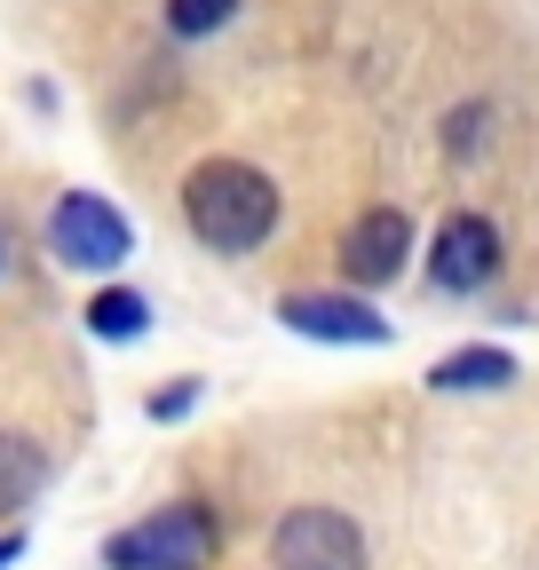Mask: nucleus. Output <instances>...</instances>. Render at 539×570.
I'll return each instance as SVG.
<instances>
[{"instance_id":"1","label":"nucleus","mask_w":539,"mask_h":570,"mask_svg":"<svg viewBox=\"0 0 539 570\" xmlns=\"http://www.w3.org/2000/svg\"><path fill=\"white\" fill-rule=\"evenodd\" d=\"M183 223L207 254H254L278 230V183L246 159H198L183 175Z\"/></svg>"},{"instance_id":"2","label":"nucleus","mask_w":539,"mask_h":570,"mask_svg":"<svg viewBox=\"0 0 539 570\" xmlns=\"http://www.w3.org/2000/svg\"><path fill=\"white\" fill-rule=\"evenodd\" d=\"M215 515L198 499H175V508L127 523L111 547H104V570H215Z\"/></svg>"},{"instance_id":"3","label":"nucleus","mask_w":539,"mask_h":570,"mask_svg":"<svg viewBox=\"0 0 539 570\" xmlns=\"http://www.w3.org/2000/svg\"><path fill=\"white\" fill-rule=\"evenodd\" d=\"M48 246L63 269H119L135 254V230H127V214L96 190H63L56 214H48Z\"/></svg>"},{"instance_id":"4","label":"nucleus","mask_w":539,"mask_h":570,"mask_svg":"<svg viewBox=\"0 0 539 570\" xmlns=\"http://www.w3.org/2000/svg\"><path fill=\"white\" fill-rule=\"evenodd\" d=\"M270 570H365V531L342 508H294L270 531Z\"/></svg>"},{"instance_id":"5","label":"nucleus","mask_w":539,"mask_h":570,"mask_svg":"<svg viewBox=\"0 0 539 570\" xmlns=\"http://www.w3.org/2000/svg\"><path fill=\"white\" fill-rule=\"evenodd\" d=\"M500 269V230L484 214H444L437 223V246H429V277L444 294H477V285Z\"/></svg>"},{"instance_id":"6","label":"nucleus","mask_w":539,"mask_h":570,"mask_svg":"<svg viewBox=\"0 0 539 570\" xmlns=\"http://www.w3.org/2000/svg\"><path fill=\"white\" fill-rule=\"evenodd\" d=\"M278 317H286V333H302V341H365V348L389 341V317H381L373 302H357V294H286Z\"/></svg>"},{"instance_id":"7","label":"nucleus","mask_w":539,"mask_h":570,"mask_svg":"<svg viewBox=\"0 0 539 570\" xmlns=\"http://www.w3.org/2000/svg\"><path fill=\"white\" fill-rule=\"evenodd\" d=\"M404 254H413V223H404L396 206H365L350 223V238H342V269L357 285H389L404 269Z\"/></svg>"},{"instance_id":"8","label":"nucleus","mask_w":539,"mask_h":570,"mask_svg":"<svg viewBox=\"0 0 539 570\" xmlns=\"http://www.w3.org/2000/svg\"><path fill=\"white\" fill-rule=\"evenodd\" d=\"M508 381H516V356L508 348H484V341L477 348H452L444 365L429 373V389H444V396H460V389H508Z\"/></svg>"},{"instance_id":"9","label":"nucleus","mask_w":539,"mask_h":570,"mask_svg":"<svg viewBox=\"0 0 539 570\" xmlns=\"http://www.w3.org/2000/svg\"><path fill=\"white\" fill-rule=\"evenodd\" d=\"M40 475H48L40 444H32V436H9V428H0V515H17L24 499L40 491Z\"/></svg>"},{"instance_id":"10","label":"nucleus","mask_w":539,"mask_h":570,"mask_svg":"<svg viewBox=\"0 0 539 570\" xmlns=\"http://www.w3.org/2000/svg\"><path fill=\"white\" fill-rule=\"evenodd\" d=\"M144 325H151V302L127 294V285H111V294L88 302V333L96 341H144Z\"/></svg>"},{"instance_id":"11","label":"nucleus","mask_w":539,"mask_h":570,"mask_svg":"<svg viewBox=\"0 0 539 570\" xmlns=\"http://www.w3.org/2000/svg\"><path fill=\"white\" fill-rule=\"evenodd\" d=\"M231 9H238V0H167V32L207 40V32H223V24H231Z\"/></svg>"},{"instance_id":"12","label":"nucleus","mask_w":539,"mask_h":570,"mask_svg":"<svg viewBox=\"0 0 539 570\" xmlns=\"http://www.w3.org/2000/svg\"><path fill=\"white\" fill-rule=\"evenodd\" d=\"M484 135H492V111H484V104H460V111L444 119V151H452V159H468Z\"/></svg>"},{"instance_id":"13","label":"nucleus","mask_w":539,"mask_h":570,"mask_svg":"<svg viewBox=\"0 0 539 570\" xmlns=\"http://www.w3.org/2000/svg\"><path fill=\"white\" fill-rule=\"evenodd\" d=\"M17 554H24V539H17V531H9V539H0V570H9V562H17Z\"/></svg>"}]
</instances>
